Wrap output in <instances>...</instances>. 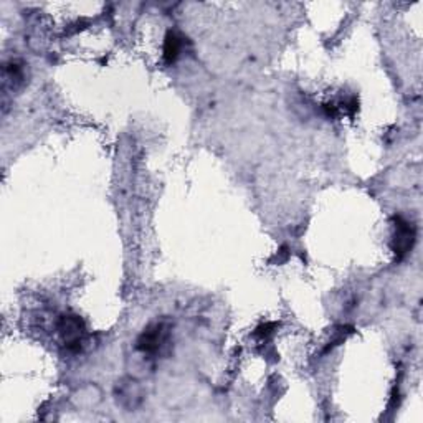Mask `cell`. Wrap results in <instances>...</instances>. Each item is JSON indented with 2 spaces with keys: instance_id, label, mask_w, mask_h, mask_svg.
I'll return each instance as SVG.
<instances>
[{
  "instance_id": "obj_1",
  "label": "cell",
  "mask_w": 423,
  "mask_h": 423,
  "mask_svg": "<svg viewBox=\"0 0 423 423\" xmlns=\"http://www.w3.org/2000/svg\"><path fill=\"white\" fill-rule=\"evenodd\" d=\"M393 222H396V225H393V227H396V233H393L392 238V250L393 253L397 255V258L402 259L405 258L408 252L413 248L417 230L410 222H407V220L402 217H396Z\"/></svg>"
},
{
  "instance_id": "obj_2",
  "label": "cell",
  "mask_w": 423,
  "mask_h": 423,
  "mask_svg": "<svg viewBox=\"0 0 423 423\" xmlns=\"http://www.w3.org/2000/svg\"><path fill=\"white\" fill-rule=\"evenodd\" d=\"M60 336L68 349H78L85 334V323L78 316H61L59 323Z\"/></svg>"
},
{
  "instance_id": "obj_3",
  "label": "cell",
  "mask_w": 423,
  "mask_h": 423,
  "mask_svg": "<svg viewBox=\"0 0 423 423\" xmlns=\"http://www.w3.org/2000/svg\"><path fill=\"white\" fill-rule=\"evenodd\" d=\"M166 339V331L162 324H152L147 329L142 331V334L137 339V349L144 354L157 352L162 343Z\"/></svg>"
},
{
  "instance_id": "obj_4",
  "label": "cell",
  "mask_w": 423,
  "mask_h": 423,
  "mask_svg": "<svg viewBox=\"0 0 423 423\" xmlns=\"http://www.w3.org/2000/svg\"><path fill=\"white\" fill-rule=\"evenodd\" d=\"M182 50V38L177 35L176 32H169L166 35L164 40V60L167 63H172L176 61L177 56Z\"/></svg>"
},
{
  "instance_id": "obj_5",
  "label": "cell",
  "mask_w": 423,
  "mask_h": 423,
  "mask_svg": "<svg viewBox=\"0 0 423 423\" xmlns=\"http://www.w3.org/2000/svg\"><path fill=\"white\" fill-rule=\"evenodd\" d=\"M134 386H136V382L123 386L121 391L118 393V400H121L123 405L128 408H134L139 402H141V393H139V391H134L133 388Z\"/></svg>"
}]
</instances>
